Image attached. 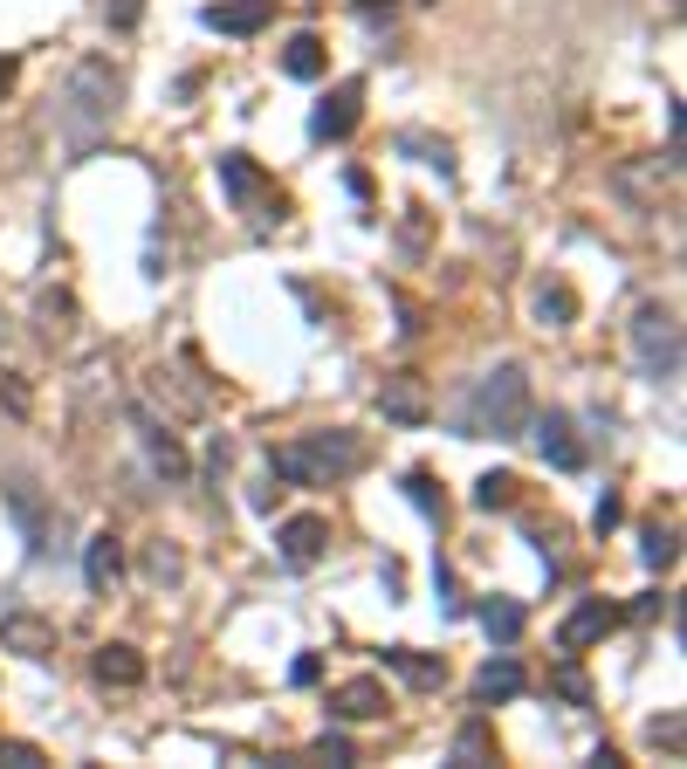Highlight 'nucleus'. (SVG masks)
<instances>
[{
  "label": "nucleus",
  "mask_w": 687,
  "mask_h": 769,
  "mask_svg": "<svg viewBox=\"0 0 687 769\" xmlns=\"http://www.w3.org/2000/svg\"><path fill=\"white\" fill-rule=\"evenodd\" d=\"M138 14H145V0H104V21L125 34V28H138Z\"/></svg>",
  "instance_id": "c756f323"
},
{
  "label": "nucleus",
  "mask_w": 687,
  "mask_h": 769,
  "mask_svg": "<svg viewBox=\"0 0 687 769\" xmlns=\"http://www.w3.org/2000/svg\"><path fill=\"white\" fill-rule=\"evenodd\" d=\"M0 645L21 653V660H49L56 653V625L35 619V612H8V619H0Z\"/></svg>",
  "instance_id": "9b49d317"
},
{
  "label": "nucleus",
  "mask_w": 687,
  "mask_h": 769,
  "mask_svg": "<svg viewBox=\"0 0 687 769\" xmlns=\"http://www.w3.org/2000/svg\"><path fill=\"white\" fill-rule=\"evenodd\" d=\"M131 426H138V440H145V454H151V467H158V474H166V481H186V467H193V461H186V447H179V440H173L166 426H158L151 413H131Z\"/></svg>",
  "instance_id": "f8f14e48"
},
{
  "label": "nucleus",
  "mask_w": 687,
  "mask_h": 769,
  "mask_svg": "<svg viewBox=\"0 0 687 769\" xmlns=\"http://www.w3.org/2000/svg\"><path fill=\"white\" fill-rule=\"evenodd\" d=\"M316 756H323V762H351V742H344V736H323Z\"/></svg>",
  "instance_id": "e433bc0d"
},
{
  "label": "nucleus",
  "mask_w": 687,
  "mask_h": 769,
  "mask_svg": "<svg viewBox=\"0 0 687 769\" xmlns=\"http://www.w3.org/2000/svg\"><path fill=\"white\" fill-rule=\"evenodd\" d=\"M591 522H598V536H605V530H619V522H626V502H619V495H605Z\"/></svg>",
  "instance_id": "473e14b6"
},
{
  "label": "nucleus",
  "mask_w": 687,
  "mask_h": 769,
  "mask_svg": "<svg viewBox=\"0 0 687 769\" xmlns=\"http://www.w3.org/2000/svg\"><path fill=\"white\" fill-rule=\"evenodd\" d=\"M357 110H365V83H337L331 97L316 103V117H310V138H323V145H337V138H351V125H357Z\"/></svg>",
  "instance_id": "423d86ee"
},
{
  "label": "nucleus",
  "mask_w": 687,
  "mask_h": 769,
  "mask_svg": "<svg viewBox=\"0 0 687 769\" xmlns=\"http://www.w3.org/2000/svg\"><path fill=\"white\" fill-rule=\"evenodd\" d=\"M268 14H275V0H214V8L199 14V21L220 28V34H262Z\"/></svg>",
  "instance_id": "ddd939ff"
},
{
  "label": "nucleus",
  "mask_w": 687,
  "mask_h": 769,
  "mask_svg": "<svg viewBox=\"0 0 687 769\" xmlns=\"http://www.w3.org/2000/svg\"><path fill=\"white\" fill-rule=\"evenodd\" d=\"M557 694L585 708V701H591V687H585V673H578V667H557Z\"/></svg>",
  "instance_id": "2f4dec72"
},
{
  "label": "nucleus",
  "mask_w": 687,
  "mask_h": 769,
  "mask_svg": "<svg viewBox=\"0 0 687 769\" xmlns=\"http://www.w3.org/2000/svg\"><path fill=\"white\" fill-rule=\"evenodd\" d=\"M0 762L8 769H42V749L35 742H0Z\"/></svg>",
  "instance_id": "7c9ffc66"
},
{
  "label": "nucleus",
  "mask_w": 687,
  "mask_h": 769,
  "mask_svg": "<svg viewBox=\"0 0 687 769\" xmlns=\"http://www.w3.org/2000/svg\"><path fill=\"white\" fill-rule=\"evenodd\" d=\"M516 694H522V667H516L509 653H495L489 667L474 673V701H481V708H495V701H516Z\"/></svg>",
  "instance_id": "dca6fc26"
},
{
  "label": "nucleus",
  "mask_w": 687,
  "mask_h": 769,
  "mask_svg": "<svg viewBox=\"0 0 687 769\" xmlns=\"http://www.w3.org/2000/svg\"><path fill=\"white\" fill-rule=\"evenodd\" d=\"M8 509L21 515V530H28V543H35V550H49V522H42V509H35V495L21 489V481H14V489H8Z\"/></svg>",
  "instance_id": "b1692460"
},
{
  "label": "nucleus",
  "mask_w": 687,
  "mask_h": 769,
  "mask_svg": "<svg viewBox=\"0 0 687 769\" xmlns=\"http://www.w3.org/2000/svg\"><path fill=\"white\" fill-rule=\"evenodd\" d=\"M0 398H8V406H14V413H28V385H21L14 372H8V378H0Z\"/></svg>",
  "instance_id": "f704fd0d"
},
{
  "label": "nucleus",
  "mask_w": 687,
  "mask_h": 769,
  "mask_svg": "<svg viewBox=\"0 0 687 769\" xmlns=\"http://www.w3.org/2000/svg\"><path fill=\"white\" fill-rule=\"evenodd\" d=\"M323 69H331V56H323L316 34H289V42H282V76H296V83H316Z\"/></svg>",
  "instance_id": "a211bd4d"
},
{
  "label": "nucleus",
  "mask_w": 687,
  "mask_h": 769,
  "mask_svg": "<svg viewBox=\"0 0 687 769\" xmlns=\"http://www.w3.org/2000/svg\"><path fill=\"white\" fill-rule=\"evenodd\" d=\"M632 351L646 364V378H674L680 372V316L667 303H639L632 316Z\"/></svg>",
  "instance_id": "20e7f679"
},
{
  "label": "nucleus",
  "mask_w": 687,
  "mask_h": 769,
  "mask_svg": "<svg viewBox=\"0 0 687 769\" xmlns=\"http://www.w3.org/2000/svg\"><path fill=\"white\" fill-rule=\"evenodd\" d=\"M406 502H413L420 515H433V522H440V515H448V502H440V489H433V474H420V467L406 474Z\"/></svg>",
  "instance_id": "393cba45"
},
{
  "label": "nucleus",
  "mask_w": 687,
  "mask_h": 769,
  "mask_svg": "<svg viewBox=\"0 0 687 769\" xmlns=\"http://www.w3.org/2000/svg\"><path fill=\"white\" fill-rule=\"evenodd\" d=\"M151 398L166 406V420H199V406H207V398H199V392H186V385L166 372V364L151 372Z\"/></svg>",
  "instance_id": "412c9836"
},
{
  "label": "nucleus",
  "mask_w": 687,
  "mask_h": 769,
  "mask_svg": "<svg viewBox=\"0 0 687 769\" xmlns=\"http://www.w3.org/2000/svg\"><path fill=\"white\" fill-rule=\"evenodd\" d=\"M220 193L234 199L248 220H268V214H282V199H275V186L262 179V166L248 151H220Z\"/></svg>",
  "instance_id": "39448f33"
},
{
  "label": "nucleus",
  "mask_w": 687,
  "mask_h": 769,
  "mask_svg": "<svg viewBox=\"0 0 687 769\" xmlns=\"http://www.w3.org/2000/svg\"><path fill=\"white\" fill-rule=\"evenodd\" d=\"M84 578H90V591H110L117 578H125V550H117V536L104 530V536H90V550H84Z\"/></svg>",
  "instance_id": "f3484780"
},
{
  "label": "nucleus",
  "mask_w": 687,
  "mask_h": 769,
  "mask_svg": "<svg viewBox=\"0 0 687 769\" xmlns=\"http://www.w3.org/2000/svg\"><path fill=\"white\" fill-rule=\"evenodd\" d=\"M14 76H21V69H14V56H0V97L14 90Z\"/></svg>",
  "instance_id": "4c0bfd02"
},
{
  "label": "nucleus",
  "mask_w": 687,
  "mask_h": 769,
  "mask_svg": "<svg viewBox=\"0 0 687 769\" xmlns=\"http://www.w3.org/2000/svg\"><path fill=\"white\" fill-rule=\"evenodd\" d=\"M35 316H42V337H69L76 303H69V296H42V309H35Z\"/></svg>",
  "instance_id": "bb28decb"
},
{
  "label": "nucleus",
  "mask_w": 687,
  "mask_h": 769,
  "mask_svg": "<svg viewBox=\"0 0 687 769\" xmlns=\"http://www.w3.org/2000/svg\"><path fill=\"white\" fill-rule=\"evenodd\" d=\"M385 708H392V694H385L372 673L331 687V714H337V721H385Z\"/></svg>",
  "instance_id": "9d476101"
},
{
  "label": "nucleus",
  "mask_w": 687,
  "mask_h": 769,
  "mask_svg": "<svg viewBox=\"0 0 687 769\" xmlns=\"http://www.w3.org/2000/svg\"><path fill=\"white\" fill-rule=\"evenodd\" d=\"M654 742H667V749L680 756V714H667V721H654Z\"/></svg>",
  "instance_id": "c9c22d12"
},
{
  "label": "nucleus",
  "mask_w": 687,
  "mask_h": 769,
  "mask_svg": "<svg viewBox=\"0 0 687 769\" xmlns=\"http://www.w3.org/2000/svg\"><path fill=\"white\" fill-rule=\"evenodd\" d=\"M289 680H296V687H316V680H323V660H316V653H303V660L289 667Z\"/></svg>",
  "instance_id": "72a5a7b5"
},
{
  "label": "nucleus",
  "mask_w": 687,
  "mask_h": 769,
  "mask_svg": "<svg viewBox=\"0 0 687 769\" xmlns=\"http://www.w3.org/2000/svg\"><path fill=\"white\" fill-rule=\"evenodd\" d=\"M530 426V372L502 364L468 392V440H516Z\"/></svg>",
  "instance_id": "7ed1b4c3"
},
{
  "label": "nucleus",
  "mask_w": 687,
  "mask_h": 769,
  "mask_svg": "<svg viewBox=\"0 0 687 769\" xmlns=\"http://www.w3.org/2000/svg\"><path fill=\"white\" fill-rule=\"evenodd\" d=\"M537 440H543V461H550V467H563V474L585 467V447H578V433H571V413H543V420H537Z\"/></svg>",
  "instance_id": "4468645a"
},
{
  "label": "nucleus",
  "mask_w": 687,
  "mask_h": 769,
  "mask_svg": "<svg viewBox=\"0 0 687 769\" xmlns=\"http://www.w3.org/2000/svg\"><path fill=\"white\" fill-rule=\"evenodd\" d=\"M619 625V604H605V598H585V604H571V619L557 625V645L563 653H585V645H598L605 632Z\"/></svg>",
  "instance_id": "6e6552de"
},
{
  "label": "nucleus",
  "mask_w": 687,
  "mask_h": 769,
  "mask_svg": "<svg viewBox=\"0 0 687 769\" xmlns=\"http://www.w3.org/2000/svg\"><path fill=\"white\" fill-rule=\"evenodd\" d=\"M90 673H97L104 687H138V680H145V660H138V645H125V639H110V645H97V660H90Z\"/></svg>",
  "instance_id": "2eb2a0df"
},
{
  "label": "nucleus",
  "mask_w": 687,
  "mask_h": 769,
  "mask_svg": "<svg viewBox=\"0 0 687 769\" xmlns=\"http://www.w3.org/2000/svg\"><path fill=\"white\" fill-rule=\"evenodd\" d=\"M379 413H385V420H399V426H420V420L433 413L426 378H420V372H392V378L379 385Z\"/></svg>",
  "instance_id": "1a4fd4ad"
},
{
  "label": "nucleus",
  "mask_w": 687,
  "mask_h": 769,
  "mask_svg": "<svg viewBox=\"0 0 687 769\" xmlns=\"http://www.w3.org/2000/svg\"><path fill=\"white\" fill-rule=\"evenodd\" d=\"M516 502V474H481L474 481V509H509Z\"/></svg>",
  "instance_id": "a878e982"
},
{
  "label": "nucleus",
  "mask_w": 687,
  "mask_h": 769,
  "mask_svg": "<svg viewBox=\"0 0 687 769\" xmlns=\"http://www.w3.org/2000/svg\"><path fill=\"white\" fill-rule=\"evenodd\" d=\"M489 756H495V749H489V736H481V721H468L461 742H454V762L468 769V762H489Z\"/></svg>",
  "instance_id": "cd10ccee"
},
{
  "label": "nucleus",
  "mask_w": 687,
  "mask_h": 769,
  "mask_svg": "<svg viewBox=\"0 0 687 769\" xmlns=\"http://www.w3.org/2000/svg\"><path fill=\"white\" fill-rule=\"evenodd\" d=\"M323 543H331V522H323V515H289L275 530V550H282L289 571H310V563L323 556Z\"/></svg>",
  "instance_id": "0eeeda50"
},
{
  "label": "nucleus",
  "mask_w": 687,
  "mask_h": 769,
  "mask_svg": "<svg viewBox=\"0 0 687 769\" xmlns=\"http://www.w3.org/2000/svg\"><path fill=\"white\" fill-rule=\"evenodd\" d=\"M537 316L550 323V331H563V323L578 316V296H571V282H543V289H537Z\"/></svg>",
  "instance_id": "5701e85b"
},
{
  "label": "nucleus",
  "mask_w": 687,
  "mask_h": 769,
  "mask_svg": "<svg viewBox=\"0 0 687 769\" xmlns=\"http://www.w3.org/2000/svg\"><path fill=\"white\" fill-rule=\"evenodd\" d=\"M268 467H275V481H296V489H331V481H344V474L365 467V447H357V433L323 426V433L282 440V447L268 454Z\"/></svg>",
  "instance_id": "f03ea898"
},
{
  "label": "nucleus",
  "mask_w": 687,
  "mask_h": 769,
  "mask_svg": "<svg viewBox=\"0 0 687 769\" xmlns=\"http://www.w3.org/2000/svg\"><path fill=\"white\" fill-rule=\"evenodd\" d=\"M385 667H399L413 687H440L448 680V660H433V653H413V645H385Z\"/></svg>",
  "instance_id": "4be33fe9"
},
{
  "label": "nucleus",
  "mask_w": 687,
  "mask_h": 769,
  "mask_svg": "<svg viewBox=\"0 0 687 769\" xmlns=\"http://www.w3.org/2000/svg\"><path fill=\"white\" fill-rule=\"evenodd\" d=\"M138 571H145V584H179V578H186V556H179L173 536H151L145 556H138Z\"/></svg>",
  "instance_id": "6ab92c4d"
},
{
  "label": "nucleus",
  "mask_w": 687,
  "mask_h": 769,
  "mask_svg": "<svg viewBox=\"0 0 687 769\" xmlns=\"http://www.w3.org/2000/svg\"><path fill=\"white\" fill-rule=\"evenodd\" d=\"M639 556H646V563H654V571H667V563H674V536H667V530H646V543H639Z\"/></svg>",
  "instance_id": "c85d7f7f"
},
{
  "label": "nucleus",
  "mask_w": 687,
  "mask_h": 769,
  "mask_svg": "<svg viewBox=\"0 0 687 769\" xmlns=\"http://www.w3.org/2000/svg\"><path fill=\"white\" fill-rule=\"evenodd\" d=\"M522 625H530V612H522L516 598H489V604H481V632H489L495 645H516Z\"/></svg>",
  "instance_id": "aec40b11"
},
{
  "label": "nucleus",
  "mask_w": 687,
  "mask_h": 769,
  "mask_svg": "<svg viewBox=\"0 0 687 769\" xmlns=\"http://www.w3.org/2000/svg\"><path fill=\"white\" fill-rule=\"evenodd\" d=\"M117 97H125V76H117L104 56H84L69 69V83L56 97V131L76 145V151H90L104 131H110V117H117Z\"/></svg>",
  "instance_id": "f257e3e1"
}]
</instances>
